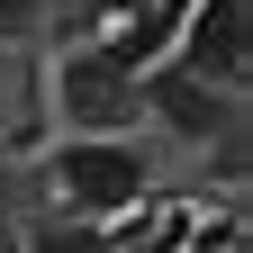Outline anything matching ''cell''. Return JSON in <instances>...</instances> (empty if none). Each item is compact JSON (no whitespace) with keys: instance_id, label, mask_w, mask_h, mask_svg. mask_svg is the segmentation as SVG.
<instances>
[{"instance_id":"1","label":"cell","mask_w":253,"mask_h":253,"mask_svg":"<svg viewBox=\"0 0 253 253\" xmlns=\"http://www.w3.org/2000/svg\"><path fill=\"white\" fill-rule=\"evenodd\" d=\"M45 190H54L63 217L109 226V217H136V208H145L154 172H145L136 136H63V145L45 154Z\"/></svg>"},{"instance_id":"2","label":"cell","mask_w":253,"mask_h":253,"mask_svg":"<svg viewBox=\"0 0 253 253\" xmlns=\"http://www.w3.org/2000/svg\"><path fill=\"white\" fill-rule=\"evenodd\" d=\"M45 100H54V118H63V136H136V118H145L136 73L109 63L100 45H63Z\"/></svg>"},{"instance_id":"3","label":"cell","mask_w":253,"mask_h":253,"mask_svg":"<svg viewBox=\"0 0 253 253\" xmlns=\"http://www.w3.org/2000/svg\"><path fill=\"white\" fill-rule=\"evenodd\" d=\"M172 63L199 73L208 90H244L253 73V0H190L172 27Z\"/></svg>"},{"instance_id":"4","label":"cell","mask_w":253,"mask_h":253,"mask_svg":"<svg viewBox=\"0 0 253 253\" xmlns=\"http://www.w3.org/2000/svg\"><path fill=\"white\" fill-rule=\"evenodd\" d=\"M136 90H145V118H163L181 145L235 136V90H208L199 73H181V63H154V73H136Z\"/></svg>"},{"instance_id":"5","label":"cell","mask_w":253,"mask_h":253,"mask_svg":"<svg viewBox=\"0 0 253 253\" xmlns=\"http://www.w3.org/2000/svg\"><path fill=\"white\" fill-rule=\"evenodd\" d=\"M18 253H109V235H100V226H82V217H45V226H27V235H18Z\"/></svg>"},{"instance_id":"6","label":"cell","mask_w":253,"mask_h":253,"mask_svg":"<svg viewBox=\"0 0 253 253\" xmlns=\"http://www.w3.org/2000/svg\"><path fill=\"white\" fill-rule=\"evenodd\" d=\"M45 18H54V0H0V45H27Z\"/></svg>"},{"instance_id":"7","label":"cell","mask_w":253,"mask_h":253,"mask_svg":"<svg viewBox=\"0 0 253 253\" xmlns=\"http://www.w3.org/2000/svg\"><path fill=\"white\" fill-rule=\"evenodd\" d=\"M0 126H9V82H0Z\"/></svg>"}]
</instances>
